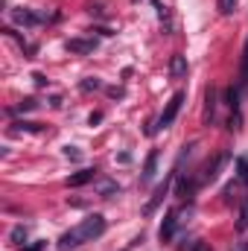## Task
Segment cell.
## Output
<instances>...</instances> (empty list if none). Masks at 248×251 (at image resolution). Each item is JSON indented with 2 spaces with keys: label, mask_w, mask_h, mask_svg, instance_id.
Masks as SVG:
<instances>
[{
  "label": "cell",
  "mask_w": 248,
  "mask_h": 251,
  "mask_svg": "<svg viewBox=\"0 0 248 251\" xmlns=\"http://www.w3.org/2000/svg\"><path fill=\"white\" fill-rule=\"evenodd\" d=\"M237 176H240V181L248 187V155H240L237 158Z\"/></svg>",
  "instance_id": "obj_11"
},
{
  "label": "cell",
  "mask_w": 248,
  "mask_h": 251,
  "mask_svg": "<svg viewBox=\"0 0 248 251\" xmlns=\"http://www.w3.org/2000/svg\"><path fill=\"white\" fill-rule=\"evenodd\" d=\"M219 12L222 15H234L237 12V0H219Z\"/></svg>",
  "instance_id": "obj_15"
},
{
  "label": "cell",
  "mask_w": 248,
  "mask_h": 251,
  "mask_svg": "<svg viewBox=\"0 0 248 251\" xmlns=\"http://www.w3.org/2000/svg\"><path fill=\"white\" fill-rule=\"evenodd\" d=\"M64 155H67V158H73V161H79V149H73V146H67V149H64Z\"/></svg>",
  "instance_id": "obj_19"
},
{
  "label": "cell",
  "mask_w": 248,
  "mask_h": 251,
  "mask_svg": "<svg viewBox=\"0 0 248 251\" xmlns=\"http://www.w3.org/2000/svg\"><path fill=\"white\" fill-rule=\"evenodd\" d=\"M175 228H178V216H175V210H170L167 219H164V225H161V240H164V243L173 240V237H175Z\"/></svg>",
  "instance_id": "obj_6"
},
{
  "label": "cell",
  "mask_w": 248,
  "mask_h": 251,
  "mask_svg": "<svg viewBox=\"0 0 248 251\" xmlns=\"http://www.w3.org/2000/svg\"><path fill=\"white\" fill-rule=\"evenodd\" d=\"M12 240H15V243H18V246H24V243H21V240H26V228H21V225H18V228H15V231H12Z\"/></svg>",
  "instance_id": "obj_16"
},
{
  "label": "cell",
  "mask_w": 248,
  "mask_h": 251,
  "mask_svg": "<svg viewBox=\"0 0 248 251\" xmlns=\"http://www.w3.org/2000/svg\"><path fill=\"white\" fill-rule=\"evenodd\" d=\"M102 234H105V216L91 213V216H88V219H82L76 228H70L67 234H62L59 249H62V251L79 249V246H85V243H94V240H97V237H102Z\"/></svg>",
  "instance_id": "obj_1"
},
{
  "label": "cell",
  "mask_w": 248,
  "mask_h": 251,
  "mask_svg": "<svg viewBox=\"0 0 248 251\" xmlns=\"http://www.w3.org/2000/svg\"><path fill=\"white\" fill-rule=\"evenodd\" d=\"M32 108H35V100H24L21 102V111H32Z\"/></svg>",
  "instance_id": "obj_18"
},
{
  "label": "cell",
  "mask_w": 248,
  "mask_h": 251,
  "mask_svg": "<svg viewBox=\"0 0 248 251\" xmlns=\"http://www.w3.org/2000/svg\"><path fill=\"white\" fill-rule=\"evenodd\" d=\"M32 79H35V85H38V88H44V85H47V79H44V73H35Z\"/></svg>",
  "instance_id": "obj_21"
},
{
  "label": "cell",
  "mask_w": 248,
  "mask_h": 251,
  "mask_svg": "<svg viewBox=\"0 0 248 251\" xmlns=\"http://www.w3.org/2000/svg\"><path fill=\"white\" fill-rule=\"evenodd\" d=\"M97 190H99V196H114V193H120V187H117L114 181H97Z\"/></svg>",
  "instance_id": "obj_13"
},
{
  "label": "cell",
  "mask_w": 248,
  "mask_h": 251,
  "mask_svg": "<svg viewBox=\"0 0 248 251\" xmlns=\"http://www.w3.org/2000/svg\"><path fill=\"white\" fill-rule=\"evenodd\" d=\"M155 170H158V149H152V152L146 155V164H143V176H140V181L149 184V181L155 178Z\"/></svg>",
  "instance_id": "obj_4"
},
{
  "label": "cell",
  "mask_w": 248,
  "mask_h": 251,
  "mask_svg": "<svg viewBox=\"0 0 248 251\" xmlns=\"http://www.w3.org/2000/svg\"><path fill=\"white\" fill-rule=\"evenodd\" d=\"M234 251H248V240H243V243H237V246H234Z\"/></svg>",
  "instance_id": "obj_22"
},
{
  "label": "cell",
  "mask_w": 248,
  "mask_h": 251,
  "mask_svg": "<svg viewBox=\"0 0 248 251\" xmlns=\"http://www.w3.org/2000/svg\"><path fill=\"white\" fill-rule=\"evenodd\" d=\"M12 21L21 24V26H35V24H41V18L32 15L29 9H15V12H12Z\"/></svg>",
  "instance_id": "obj_5"
},
{
  "label": "cell",
  "mask_w": 248,
  "mask_h": 251,
  "mask_svg": "<svg viewBox=\"0 0 248 251\" xmlns=\"http://www.w3.org/2000/svg\"><path fill=\"white\" fill-rule=\"evenodd\" d=\"M131 3H140V0H131Z\"/></svg>",
  "instance_id": "obj_23"
},
{
  "label": "cell",
  "mask_w": 248,
  "mask_h": 251,
  "mask_svg": "<svg viewBox=\"0 0 248 251\" xmlns=\"http://www.w3.org/2000/svg\"><path fill=\"white\" fill-rule=\"evenodd\" d=\"M170 76H173V79L187 76V59L184 56H173V59H170Z\"/></svg>",
  "instance_id": "obj_9"
},
{
  "label": "cell",
  "mask_w": 248,
  "mask_h": 251,
  "mask_svg": "<svg viewBox=\"0 0 248 251\" xmlns=\"http://www.w3.org/2000/svg\"><path fill=\"white\" fill-rule=\"evenodd\" d=\"M94 178H97V170H79L76 176L67 178V187H82V184H88V181H94Z\"/></svg>",
  "instance_id": "obj_7"
},
{
  "label": "cell",
  "mask_w": 248,
  "mask_h": 251,
  "mask_svg": "<svg viewBox=\"0 0 248 251\" xmlns=\"http://www.w3.org/2000/svg\"><path fill=\"white\" fill-rule=\"evenodd\" d=\"M190 251H210V246H207V243H193Z\"/></svg>",
  "instance_id": "obj_20"
},
{
  "label": "cell",
  "mask_w": 248,
  "mask_h": 251,
  "mask_svg": "<svg viewBox=\"0 0 248 251\" xmlns=\"http://www.w3.org/2000/svg\"><path fill=\"white\" fill-rule=\"evenodd\" d=\"M237 231H248V199L240 207V219H237Z\"/></svg>",
  "instance_id": "obj_14"
},
{
  "label": "cell",
  "mask_w": 248,
  "mask_h": 251,
  "mask_svg": "<svg viewBox=\"0 0 248 251\" xmlns=\"http://www.w3.org/2000/svg\"><path fill=\"white\" fill-rule=\"evenodd\" d=\"M248 85V38H246V50H243V70H240V88Z\"/></svg>",
  "instance_id": "obj_12"
},
{
  "label": "cell",
  "mask_w": 248,
  "mask_h": 251,
  "mask_svg": "<svg viewBox=\"0 0 248 251\" xmlns=\"http://www.w3.org/2000/svg\"><path fill=\"white\" fill-rule=\"evenodd\" d=\"M187 100L184 91H178V94H173V100L167 102V108H164V114H161V120H158V128H170V126L175 123V117H178V111H181V102Z\"/></svg>",
  "instance_id": "obj_2"
},
{
  "label": "cell",
  "mask_w": 248,
  "mask_h": 251,
  "mask_svg": "<svg viewBox=\"0 0 248 251\" xmlns=\"http://www.w3.org/2000/svg\"><path fill=\"white\" fill-rule=\"evenodd\" d=\"M216 117V91H207V105H204V123L210 126Z\"/></svg>",
  "instance_id": "obj_10"
},
{
  "label": "cell",
  "mask_w": 248,
  "mask_h": 251,
  "mask_svg": "<svg viewBox=\"0 0 248 251\" xmlns=\"http://www.w3.org/2000/svg\"><path fill=\"white\" fill-rule=\"evenodd\" d=\"M67 50L70 53H94L97 50V41L94 38H70L67 41Z\"/></svg>",
  "instance_id": "obj_3"
},
{
  "label": "cell",
  "mask_w": 248,
  "mask_h": 251,
  "mask_svg": "<svg viewBox=\"0 0 248 251\" xmlns=\"http://www.w3.org/2000/svg\"><path fill=\"white\" fill-rule=\"evenodd\" d=\"M170 181H173V176H170V178H167V181H164V184H161L158 190H155V196H152V201L143 207V213H152V210L161 204V199H164V196H167V190H170Z\"/></svg>",
  "instance_id": "obj_8"
},
{
  "label": "cell",
  "mask_w": 248,
  "mask_h": 251,
  "mask_svg": "<svg viewBox=\"0 0 248 251\" xmlns=\"http://www.w3.org/2000/svg\"><path fill=\"white\" fill-rule=\"evenodd\" d=\"M99 88V79H85L82 82V91H97Z\"/></svg>",
  "instance_id": "obj_17"
}]
</instances>
